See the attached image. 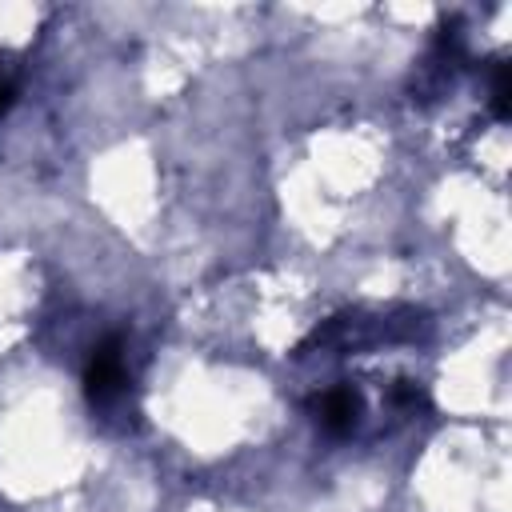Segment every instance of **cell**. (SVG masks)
Returning a JSON list of instances; mask_svg holds the SVG:
<instances>
[{"mask_svg":"<svg viewBox=\"0 0 512 512\" xmlns=\"http://www.w3.org/2000/svg\"><path fill=\"white\" fill-rule=\"evenodd\" d=\"M128 384V372H124V344L120 336H108L92 348L88 356V368H84V392L92 404H108L112 396H120V388Z\"/></svg>","mask_w":512,"mask_h":512,"instance_id":"6da1fadb","label":"cell"},{"mask_svg":"<svg viewBox=\"0 0 512 512\" xmlns=\"http://www.w3.org/2000/svg\"><path fill=\"white\" fill-rule=\"evenodd\" d=\"M312 416H316V424H320L324 432L344 436V432L356 424V416H360V392L348 388V384H336V388L312 396Z\"/></svg>","mask_w":512,"mask_h":512,"instance_id":"7a4b0ae2","label":"cell"},{"mask_svg":"<svg viewBox=\"0 0 512 512\" xmlns=\"http://www.w3.org/2000/svg\"><path fill=\"white\" fill-rule=\"evenodd\" d=\"M492 116L496 120H508V100H512V68L508 60H496L492 64Z\"/></svg>","mask_w":512,"mask_h":512,"instance_id":"3957f363","label":"cell"},{"mask_svg":"<svg viewBox=\"0 0 512 512\" xmlns=\"http://www.w3.org/2000/svg\"><path fill=\"white\" fill-rule=\"evenodd\" d=\"M12 100H16V80L8 72H0V112H8Z\"/></svg>","mask_w":512,"mask_h":512,"instance_id":"277c9868","label":"cell"}]
</instances>
